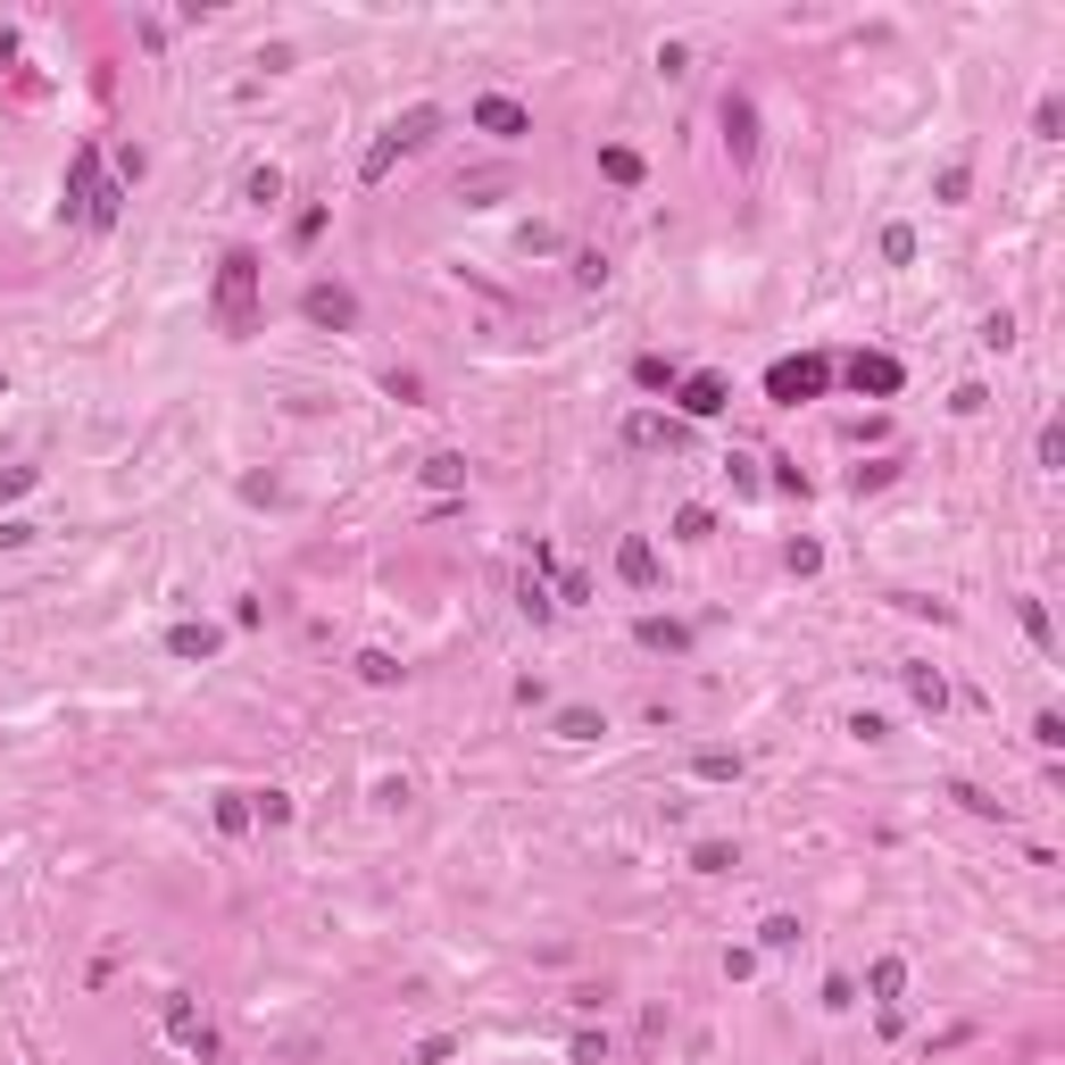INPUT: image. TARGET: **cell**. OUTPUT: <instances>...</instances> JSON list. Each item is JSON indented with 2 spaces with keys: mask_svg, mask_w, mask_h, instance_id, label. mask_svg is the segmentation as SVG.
Returning <instances> with one entry per match:
<instances>
[{
  "mask_svg": "<svg viewBox=\"0 0 1065 1065\" xmlns=\"http://www.w3.org/2000/svg\"><path fill=\"white\" fill-rule=\"evenodd\" d=\"M692 774H699V783H741V749H699Z\"/></svg>",
  "mask_w": 1065,
  "mask_h": 1065,
  "instance_id": "cell-15",
  "label": "cell"
},
{
  "mask_svg": "<svg viewBox=\"0 0 1065 1065\" xmlns=\"http://www.w3.org/2000/svg\"><path fill=\"white\" fill-rule=\"evenodd\" d=\"M891 475H899V458H866V467L849 475V483H858V491H882V483H891Z\"/></svg>",
  "mask_w": 1065,
  "mask_h": 1065,
  "instance_id": "cell-39",
  "label": "cell"
},
{
  "mask_svg": "<svg viewBox=\"0 0 1065 1065\" xmlns=\"http://www.w3.org/2000/svg\"><path fill=\"white\" fill-rule=\"evenodd\" d=\"M217 824H225V833H242V824H250V791H225V800H217Z\"/></svg>",
  "mask_w": 1065,
  "mask_h": 1065,
  "instance_id": "cell-36",
  "label": "cell"
},
{
  "mask_svg": "<svg viewBox=\"0 0 1065 1065\" xmlns=\"http://www.w3.org/2000/svg\"><path fill=\"white\" fill-rule=\"evenodd\" d=\"M866 991H874L882 1008H899V991H908V957H874V966H866Z\"/></svg>",
  "mask_w": 1065,
  "mask_h": 1065,
  "instance_id": "cell-12",
  "label": "cell"
},
{
  "mask_svg": "<svg viewBox=\"0 0 1065 1065\" xmlns=\"http://www.w3.org/2000/svg\"><path fill=\"white\" fill-rule=\"evenodd\" d=\"M725 409V374H683V416H716Z\"/></svg>",
  "mask_w": 1065,
  "mask_h": 1065,
  "instance_id": "cell-11",
  "label": "cell"
},
{
  "mask_svg": "<svg viewBox=\"0 0 1065 1065\" xmlns=\"http://www.w3.org/2000/svg\"><path fill=\"white\" fill-rule=\"evenodd\" d=\"M882 259H891V267L916 259V225H882Z\"/></svg>",
  "mask_w": 1065,
  "mask_h": 1065,
  "instance_id": "cell-28",
  "label": "cell"
},
{
  "mask_svg": "<svg viewBox=\"0 0 1065 1065\" xmlns=\"http://www.w3.org/2000/svg\"><path fill=\"white\" fill-rule=\"evenodd\" d=\"M475 133H491V142H524V133H533V109L508 100V93H483V100H475Z\"/></svg>",
  "mask_w": 1065,
  "mask_h": 1065,
  "instance_id": "cell-3",
  "label": "cell"
},
{
  "mask_svg": "<svg viewBox=\"0 0 1065 1065\" xmlns=\"http://www.w3.org/2000/svg\"><path fill=\"white\" fill-rule=\"evenodd\" d=\"M93 192H100V142H75V159H67V217H84Z\"/></svg>",
  "mask_w": 1065,
  "mask_h": 1065,
  "instance_id": "cell-4",
  "label": "cell"
},
{
  "mask_svg": "<svg viewBox=\"0 0 1065 1065\" xmlns=\"http://www.w3.org/2000/svg\"><path fill=\"white\" fill-rule=\"evenodd\" d=\"M550 599H558V608H583V599H591V575H575V566H566V575H558V591H550Z\"/></svg>",
  "mask_w": 1065,
  "mask_h": 1065,
  "instance_id": "cell-42",
  "label": "cell"
},
{
  "mask_svg": "<svg viewBox=\"0 0 1065 1065\" xmlns=\"http://www.w3.org/2000/svg\"><path fill=\"white\" fill-rule=\"evenodd\" d=\"M725 475H732V491H749V500L767 491V475H758V458H725Z\"/></svg>",
  "mask_w": 1065,
  "mask_h": 1065,
  "instance_id": "cell-34",
  "label": "cell"
},
{
  "mask_svg": "<svg viewBox=\"0 0 1065 1065\" xmlns=\"http://www.w3.org/2000/svg\"><path fill=\"white\" fill-rule=\"evenodd\" d=\"M34 483H42L34 467H0V500H18V491H34Z\"/></svg>",
  "mask_w": 1065,
  "mask_h": 1065,
  "instance_id": "cell-48",
  "label": "cell"
},
{
  "mask_svg": "<svg viewBox=\"0 0 1065 1065\" xmlns=\"http://www.w3.org/2000/svg\"><path fill=\"white\" fill-rule=\"evenodd\" d=\"M624 442H633V449H658V442H674V433H666V416L641 409V416H624Z\"/></svg>",
  "mask_w": 1065,
  "mask_h": 1065,
  "instance_id": "cell-24",
  "label": "cell"
},
{
  "mask_svg": "<svg viewBox=\"0 0 1065 1065\" xmlns=\"http://www.w3.org/2000/svg\"><path fill=\"white\" fill-rule=\"evenodd\" d=\"M242 200H250V208H275V200H283V175H275V167H250V175H242Z\"/></svg>",
  "mask_w": 1065,
  "mask_h": 1065,
  "instance_id": "cell-20",
  "label": "cell"
},
{
  "mask_svg": "<svg viewBox=\"0 0 1065 1065\" xmlns=\"http://www.w3.org/2000/svg\"><path fill=\"white\" fill-rule=\"evenodd\" d=\"M758 949H800V916H767L758 924Z\"/></svg>",
  "mask_w": 1065,
  "mask_h": 1065,
  "instance_id": "cell-27",
  "label": "cell"
},
{
  "mask_svg": "<svg viewBox=\"0 0 1065 1065\" xmlns=\"http://www.w3.org/2000/svg\"><path fill=\"white\" fill-rule=\"evenodd\" d=\"M167 650H175V658H217V624H175Z\"/></svg>",
  "mask_w": 1065,
  "mask_h": 1065,
  "instance_id": "cell-17",
  "label": "cell"
},
{
  "mask_svg": "<svg viewBox=\"0 0 1065 1065\" xmlns=\"http://www.w3.org/2000/svg\"><path fill=\"white\" fill-rule=\"evenodd\" d=\"M383 392H392V400H425V374H416V367H392V374H383Z\"/></svg>",
  "mask_w": 1065,
  "mask_h": 1065,
  "instance_id": "cell-35",
  "label": "cell"
},
{
  "mask_svg": "<svg viewBox=\"0 0 1065 1065\" xmlns=\"http://www.w3.org/2000/svg\"><path fill=\"white\" fill-rule=\"evenodd\" d=\"M849 383H858V392H874V400H891V392H899V358L858 350V358H849Z\"/></svg>",
  "mask_w": 1065,
  "mask_h": 1065,
  "instance_id": "cell-10",
  "label": "cell"
},
{
  "mask_svg": "<svg viewBox=\"0 0 1065 1065\" xmlns=\"http://www.w3.org/2000/svg\"><path fill=\"white\" fill-rule=\"evenodd\" d=\"M849 732H858V741H891V725H882L874 708H858V716H849Z\"/></svg>",
  "mask_w": 1065,
  "mask_h": 1065,
  "instance_id": "cell-49",
  "label": "cell"
},
{
  "mask_svg": "<svg viewBox=\"0 0 1065 1065\" xmlns=\"http://www.w3.org/2000/svg\"><path fill=\"white\" fill-rule=\"evenodd\" d=\"M633 633H641V650H666V658H683V650H692V633H683L674 617H641Z\"/></svg>",
  "mask_w": 1065,
  "mask_h": 1065,
  "instance_id": "cell-13",
  "label": "cell"
},
{
  "mask_svg": "<svg viewBox=\"0 0 1065 1065\" xmlns=\"http://www.w3.org/2000/svg\"><path fill=\"white\" fill-rule=\"evenodd\" d=\"M1032 449H1041V467H1065V425H1057V416L1041 425V442H1032Z\"/></svg>",
  "mask_w": 1065,
  "mask_h": 1065,
  "instance_id": "cell-41",
  "label": "cell"
},
{
  "mask_svg": "<svg viewBox=\"0 0 1065 1065\" xmlns=\"http://www.w3.org/2000/svg\"><path fill=\"white\" fill-rule=\"evenodd\" d=\"M824 1008H858V982L849 974H824Z\"/></svg>",
  "mask_w": 1065,
  "mask_h": 1065,
  "instance_id": "cell-47",
  "label": "cell"
},
{
  "mask_svg": "<svg viewBox=\"0 0 1065 1065\" xmlns=\"http://www.w3.org/2000/svg\"><path fill=\"white\" fill-rule=\"evenodd\" d=\"M633 383H641V392H658V383H674V367L650 350V358H633Z\"/></svg>",
  "mask_w": 1065,
  "mask_h": 1065,
  "instance_id": "cell-37",
  "label": "cell"
},
{
  "mask_svg": "<svg viewBox=\"0 0 1065 1065\" xmlns=\"http://www.w3.org/2000/svg\"><path fill=\"white\" fill-rule=\"evenodd\" d=\"M1032 741L1057 749V741H1065V716H1057V708H1041V716H1032Z\"/></svg>",
  "mask_w": 1065,
  "mask_h": 1065,
  "instance_id": "cell-45",
  "label": "cell"
},
{
  "mask_svg": "<svg viewBox=\"0 0 1065 1065\" xmlns=\"http://www.w3.org/2000/svg\"><path fill=\"white\" fill-rule=\"evenodd\" d=\"M1008 341H1015V317H1008V308H999V317H982V350H1008Z\"/></svg>",
  "mask_w": 1065,
  "mask_h": 1065,
  "instance_id": "cell-43",
  "label": "cell"
},
{
  "mask_svg": "<svg viewBox=\"0 0 1065 1065\" xmlns=\"http://www.w3.org/2000/svg\"><path fill=\"white\" fill-rule=\"evenodd\" d=\"M167 1032H175V1041H184V1048H192V1057H217V1032H208V1024H200V1008H192V999H184V991H175V999H167Z\"/></svg>",
  "mask_w": 1065,
  "mask_h": 1065,
  "instance_id": "cell-8",
  "label": "cell"
},
{
  "mask_svg": "<svg viewBox=\"0 0 1065 1065\" xmlns=\"http://www.w3.org/2000/svg\"><path fill=\"white\" fill-rule=\"evenodd\" d=\"M350 666H358V683H374V692H383V683H400V658H392V650H358Z\"/></svg>",
  "mask_w": 1065,
  "mask_h": 1065,
  "instance_id": "cell-18",
  "label": "cell"
},
{
  "mask_svg": "<svg viewBox=\"0 0 1065 1065\" xmlns=\"http://www.w3.org/2000/svg\"><path fill=\"white\" fill-rule=\"evenodd\" d=\"M433 133H442V109H433V100H416L409 117H392V133H383V142H392L400 159H409V150H425Z\"/></svg>",
  "mask_w": 1065,
  "mask_h": 1065,
  "instance_id": "cell-7",
  "label": "cell"
},
{
  "mask_svg": "<svg viewBox=\"0 0 1065 1065\" xmlns=\"http://www.w3.org/2000/svg\"><path fill=\"white\" fill-rule=\"evenodd\" d=\"M783 566H791V575H816L824 550H816V542H791V550H783Z\"/></svg>",
  "mask_w": 1065,
  "mask_h": 1065,
  "instance_id": "cell-44",
  "label": "cell"
},
{
  "mask_svg": "<svg viewBox=\"0 0 1065 1065\" xmlns=\"http://www.w3.org/2000/svg\"><path fill=\"white\" fill-rule=\"evenodd\" d=\"M416 475H425L433 491H467V458H458V449H433V458H425Z\"/></svg>",
  "mask_w": 1065,
  "mask_h": 1065,
  "instance_id": "cell-14",
  "label": "cell"
},
{
  "mask_svg": "<svg viewBox=\"0 0 1065 1065\" xmlns=\"http://www.w3.org/2000/svg\"><path fill=\"white\" fill-rule=\"evenodd\" d=\"M933 192H941V200L957 208V200H966V192H974V167H966V159H949V167H941V184H933Z\"/></svg>",
  "mask_w": 1065,
  "mask_h": 1065,
  "instance_id": "cell-30",
  "label": "cell"
},
{
  "mask_svg": "<svg viewBox=\"0 0 1065 1065\" xmlns=\"http://www.w3.org/2000/svg\"><path fill=\"white\" fill-rule=\"evenodd\" d=\"M217 334L225 341L259 334V250H225L217 259Z\"/></svg>",
  "mask_w": 1065,
  "mask_h": 1065,
  "instance_id": "cell-1",
  "label": "cell"
},
{
  "mask_svg": "<svg viewBox=\"0 0 1065 1065\" xmlns=\"http://www.w3.org/2000/svg\"><path fill=\"white\" fill-rule=\"evenodd\" d=\"M949 800H957V807H966V816H1008V807H999V800H991V791H974V783H949Z\"/></svg>",
  "mask_w": 1065,
  "mask_h": 1065,
  "instance_id": "cell-33",
  "label": "cell"
},
{
  "mask_svg": "<svg viewBox=\"0 0 1065 1065\" xmlns=\"http://www.w3.org/2000/svg\"><path fill=\"white\" fill-rule=\"evenodd\" d=\"M692 866H699V874H732L741 858H732V841H699V849H692Z\"/></svg>",
  "mask_w": 1065,
  "mask_h": 1065,
  "instance_id": "cell-32",
  "label": "cell"
},
{
  "mask_svg": "<svg viewBox=\"0 0 1065 1065\" xmlns=\"http://www.w3.org/2000/svg\"><path fill=\"white\" fill-rule=\"evenodd\" d=\"M725 150H732V167L758 159V109H749L741 93H725Z\"/></svg>",
  "mask_w": 1065,
  "mask_h": 1065,
  "instance_id": "cell-5",
  "label": "cell"
},
{
  "mask_svg": "<svg viewBox=\"0 0 1065 1065\" xmlns=\"http://www.w3.org/2000/svg\"><path fill=\"white\" fill-rule=\"evenodd\" d=\"M449 1048H458V1041H449V1032H425V1041H416V1065H442Z\"/></svg>",
  "mask_w": 1065,
  "mask_h": 1065,
  "instance_id": "cell-50",
  "label": "cell"
},
{
  "mask_svg": "<svg viewBox=\"0 0 1065 1065\" xmlns=\"http://www.w3.org/2000/svg\"><path fill=\"white\" fill-rule=\"evenodd\" d=\"M300 308H308L317 325H358V300L341 292V283H308V292H300Z\"/></svg>",
  "mask_w": 1065,
  "mask_h": 1065,
  "instance_id": "cell-9",
  "label": "cell"
},
{
  "mask_svg": "<svg viewBox=\"0 0 1065 1065\" xmlns=\"http://www.w3.org/2000/svg\"><path fill=\"white\" fill-rule=\"evenodd\" d=\"M708 533H716L708 508H674V542H708Z\"/></svg>",
  "mask_w": 1065,
  "mask_h": 1065,
  "instance_id": "cell-29",
  "label": "cell"
},
{
  "mask_svg": "<svg viewBox=\"0 0 1065 1065\" xmlns=\"http://www.w3.org/2000/svg\"><path fill=\"white\" fill-rule=\"evenodd\" d=\"M575 283H583V292H599V283H608V259H599V250H575Z\"/></svg>",
  "mask_w": 1065,
  "mask_h": 1065,
  "instance_id": "cell-40",
  "label": "cell"
},
{
  "mask_svg": "<svg viewBox=\"0 0 1065 1065\" xmlns=\"http://www.w3.org/2000/svg\"><path fill=\"white\" fill-rule=\"evenodd\" d=\"M908 692H916V708H949V683L933 666H908Z\"/></svg>",
  "mask_w": 1065,
  "mask_h": 1065,
  "instance_id": "cell-23",
  "label": "cell"
},
{
  "mask_svg": "<svg viewBox=\"0 0 1065 1065\" xmlns=\"http://www.w3.org/2000/svg\"><path fill=\"white\" fill-rule=\"evenodd\" d=\"M1015 624H1024L1041 650H1057V633H1048V608H1041V599H1015Z\"/></svg>",
  "mask_w": 1065,
  "mask_h": 1065,
  "instance_id": "cell-25",
  "label": "cell"
},
{
  "mask_svg": "<svg viewBox=\"0 0 1065 1065\" xmlns=\"http://www.w3.org/2000/svg\"><path fill=\"white\" fill-rule=\"evenodd\" d=\"M392 167H400V150L383 142V133H374V142H367V159H358V184H383Z\"/></svg>",
  "mask_w": 1065,
  "mask_h": 1065,
  "instance_id": "cell-21",
  "label": "cell"
},
{
  "mask_svg": "<svg viewBox=\"0 0 1065 1065\" xmlns=\"http://www.w3.org/2000/svg\"><path fill=\"white\" fill-rule=\"evenodd\" d=\"M117 217H126V184H100V192H93V208H84V225H100V233H109Z\"/></svg>",
  "mask_w": 1065,
  "mask_h": 1065,
  "instance_id": "cell-19",
  "label": "cell"
},
{
  "mask_svg": "<svg viewBox=\"0 0 1065 1065\" xmlns=\"http://www.w3.org/2000/svg\"><path fill=\"white\" fill-rule=\"evenodd\" d=\"M1057 126H1065V100H1057V93H1048V100H1041V109H1032V133H1041V142H1057Z\"/></svg>",
  "mask_w": 1065,
  "mask_h": 1065,
  "instance_id": "cell-38",
  "label": "cell"
},
{
  "mask_svg": "<svg viewBox=\"0 0 1065 1065\" xmlns=\"http://www.w3.org/2000/svg\"><path fill=\"white\" fill-rule=\"evenodd\" d=\"M599 175H608V184H641V175H650V167H641V150L608 142V150H599Z\"/></svg>",
  "mask_w": 1065,
  "mask_h": 1065,
  "instance_id": "cell-16",
  "label": "cell"
},
{
  "mask_svg": "<svg viewBox=\"0 0 1065 1065\" xmlns=\"http://www.w3.org/2000/svg\"><path fill=\"white\" fill-rule=\"evenodd\" d=\"M575 1065H608V1032H575Z\"/></svg>",
  "mask_w": 1065,
  "mask_h": 1065,
  "instance_id": "cell-46",
  "label": "cell"
},
{
  "mask_svg": "<svg viewBox=\"0 0 1065 1065\" xmlns=\"http://www.w3.org/2000/svg\"><path fill=\"white\" fill-rule=\"evenodd\" d=\"M558 741H599V716L591 708H558Z\"/></svg>",
  "mask_w": 1065,
  "mask_h": 1065,
  "instance_id": "cell-31",
  "label": "cell"
},
{
  "mask_svg": "<svg viewBox=\"0 0 1065 1065\" xmlns=\"http://www.w3.org/2000/svg\"><path fill=\"white\" fill-rule=\"evenodd\" d=\"M617 575H624V591H658V550H650V533H624V542H617Z\"/></svg>",
  "mask_w": 1065,
  "mask_h": 1065,
  "instance_id": "cell-6",
  "label": "cell"
},
{
  "mask_svg": "<svg viewBox=\"0 0 1065 1065\" xmlns=\"http://www.w3.org/2000/svg\"><path fill=\"white\" fill-rule=\"evenodd\" d=\"M517 608H524L533 624H550V617H558V599L542 591V575H524V583H517Z\"/></svg>",
  "mask_w": 1065,
  "mask_h": 1065,
  "instance_id": "cell-22",
  "label": "cell"
},
{
  "mask_svg": "<svg viewBox=\"0 0 1065 1065\" xmlns=\"http://www.w3.org/2000/svg\"><path fill=\"white\" fill-rule=\"evenodd\" d=\"M25 542H34V524H18V517L0 524V550H25Z\"/></svg>",
  "mask_w": 1065,
  "mask_h": 1065,
  "instance_id": "cell-51",
  "label": "cell"
},
{
  "mask_svg": "<svg viewBox=\"0 0 1065 1065\" xmlns=\"http://www.w3.org/2000/svg\"><path fill=\"white\" fill-rule=\"evenodd\" d=\"M250 816L259 824H292V791H250Z\"/></svg>",
  "mask_w": 1065,
  "mask_h": 1065,
  "instance_id": "cell-26",
  "label": "cell"
},
{
  "mask_svg": "<svg viewBox=\"0 0 1065 1065\" xmlns=\"http://www.w3.org/2000/svg\"><path fill=\"white\" fill-rule=\"evenodd\" d=\"M824 383H833V358H774L767 367V400H783V409H800V400H824Z\"/></svg>",
  "mask_w": 1065,
  "mask_h": 1065,
  "instance_id": "cell-2",
  "label": "cell"
}]
</instances>
